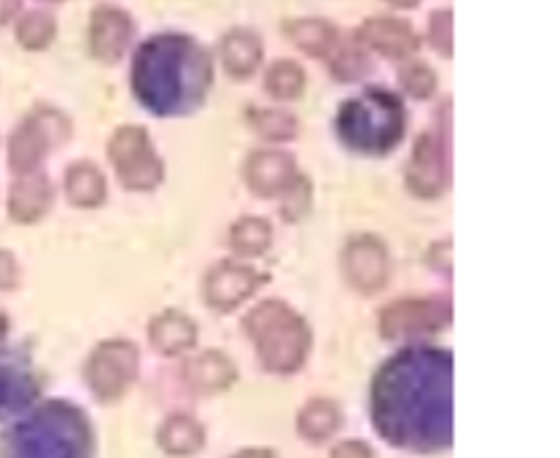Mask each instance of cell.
I'll return each instance as SVG.
<instances>
[{"mask_svg": "<svg viewBox=\"0 0 560 458\" xmlns=\"http://www.w3.org/2000/svg\"><path fill=\"white\" fill-rule=\"evenodd\" d=\"M7 334H9V318L0 313V342L7 340Z\"/></svg>", "mask_w": 560, "mask_h": 458, "instance_id": "obj_38", "label": "cell"}, {"mask_svg": "<svg viewBox=\"0 0 560 458\" xmlns=\"http://www.w3.org/2000/svg\"><path fill=\"white\" fill-rule=\"evenodd\" d=\"M282 31L301 52L315 59H329V52L340 42L337 25L324 17H290L282 23Z\"/></svg>", "mask_w": 560, "mask_h": 458, "instance_id": "obj_20", "label": "cell"}, {"mask_svg": "<svg viewBox=\"0 0 560 458\" xmlns=\"http://www.w3.org/2000/svg\"><path fill=\"white\" fill-rule=\"evenodd\" d=\"M453 318L451 302L445 298H409V302L389 304L378 318V329L387 340H417L445 329Z\"/></svg>", "mask_w": 560, "mask_h": 458, "instance_id": "obj_10", "label": "cell"}, {"mask_svg": "<svg viewBox=\"0 0 560 458\" xmlns=\"http://www.w3.org/2000/svg\"><path fill=\"white\" fill-rule=\"evenodd\" d=\"M331 458H373V450H370L364 442H340V445L331 450Z\"/></svg>", "mask_w": 560, "mask_h": 458, "instance_id": "obj_34", "label": "cell"}, {"mask_svg": "<svg viewBox=\"0 0 560 458\" xmlns=\"http://www.w3.org/2000/svg\"><path fill=\"white\" fill-rule=\"evenodd\" d=\"M232 458H273V453L266 450V447H248V450L235 453Z\"/></svg>", "mask_w": 560, "mask_h": 458, "instance_id": "obj_36", "label": "cell"}, {"mask_svg": "<svg viewBox=\"0 0 560 458\" xmlns=\"http://www.w3.org/2000/svg\"><path fill=\"white\" fill-rule=\"evenodd\" d=\"M42 3H61V0H42Z\"/></svg>", "mask_w": 560, "mask_h": 458, "instance_id": "obj_39", "label": "cell"}, {"mask_svg": "<svg viewBox=\"0 0 560 458\" xmlns=\"http://www.w3.org/2000/svg\"><path fill=\"white\" fill-rule=\"evenodd\" d=\"M213 81V56L191 34L163 31L147 36L133 52L130 89L136 103L155 117H188L199 110Z\"/></svg>", "mask_w": 560, "mask_h": 458, "instance_id": "obj_2", "label": "cell"}, {"mask_svg": "<svg viewBox=\"0 0 560 458\" xmlns=\"http://www.w3.org/2000/svg\"><path fill=\"white\" fill-rule=\"evenodd\" d=\"M23 0H0V28H7L9 23L20 17Z\"/></svg>", "mask_w": 560, "mask_h": 458, "instance_id": "obj_35", "label": "cell"}, {"mask_svg": "<svg viewBox=\"0 0 560 458\" xmlns=\"http://www.w3.org/2000/svg\"><path fill=\"white\" fill-rule=\"evenodd\" d=\"M70 136L72 122L65 110L56 105H36L9 136V166L14 175L36 172L56 146L70 141Z\"/></svg>", "mask_w": 560, "mask_h": 458, "instance_id": "obj_6", "label": "cell"}, {"mask_svg": "<svg viewBox=\"0 0 560 458\" xmlns=\"http://www.w3.org/2000/svg\"><path fill=\"white\" fill-rule=\"evenodd\" d=\"M136 36V23L128 12L114 3H100L89 17V52L100 64H116L125 59Z\"/></svg>", "mask_w": 560, "mask_h": 458, "instance_id": "obj_11", "label": "cell"}, {"mask_svg": "<svg viewBox=\"0 0 560 458\" xmlns=\"http://www.w3.org/2000/svg\"><path fill=\"white\" fill-rule=\"evenodd\" d=\"M139 373V351L128 340H108L100 342L94 354L89 356L86 381L92 387L94 398L110 403L128 392L130 384Z\"/></svg>", "mask_w": 560, "mask_h": 458, "instance_id": "obj_9", "label": "cell"}, {"mask_svg": "<svg viewBox=\"0 0 560 458\" xmlns=\"http://www.w3.org/2000/svg\"><path fill=\"white\" fill-rule=\"evenodd\" d=\"M108 157L119 183L130 191H152L163 180V161L141 125H121L108 141Z\"/></svg>", "mask_w": 560, "mask_h": 458, "instance_id": "obj_7", "label": "cell"}, {"mask_svg": "<svg viewBox=\"0 0 560 458\" xmlns=\"http://www.w3.org/2000/svg\"><path fill=\"white\" fill-rule=\"evenodd\" d=\"M447 183H451V122L425 130L415 141L406 166V186L415 197H442Z\"/></svg>", "mask_w": 560, "mask_h": 458, "instance_id": "obj_8", "label": "cell"}, {"mask_svg": "<svg viewBox=\"0 0 560 458\" xmlns=\"http://www.w3.org/2000/svg\"><path fill=\"white\" fill-rule=\"evenodd\" d=\"M237 378L235 365L226 354L221 351H202L194 360H188L183 365V381L185 387L194 389L199 395H215L224 392L226 387H232Z\"/></svg>", "mask_w": 560, "mask_h": 458, "instance_id": "obj_18", "label": "cell"}, {"mask_svg": "<svg viewBox=\"0 0 560 458\" xmlns=\"http://www.w3.org/2000/svg\"><path fill=\"white\" fill-rule=\"evenodd\" d=\"M262 56H266V45L255 28L235 25L221 36L219 61L226 75L235 78V81H246V78L255 75L262 67Z\"/></svg>", "mask_w": 560, "mask_h": 458, "instance_id": "obj_17", "label": "cell"}, {"mask_svg": "<svg viewBox=\"0 0 560 458\" xmlns=\"http://www.w3.org/2000/svg\"><path fill=\"white\" fill-rule=\"evenodd\" d=\"M279 197H282V213L288 215L290 221H299L304 219L306 210H310L313 186H310V180H306L304 175H299L282 193H279Z\"/></svg>", "mask_w": 560, "mask_h": 458, "instance_id": "obj_32", "label": "cell"}, {"mask_svg": "<svg viewBox=\"0 0 560 458\" xmlns=\"http://www.w3.org/2000/svg\"><path fill=\"white\" fill-rule=\"evenodd\" d=\"M342 271L359 293H378L389 279V251L376 235H357L342 251Z\"/></svg>", "mask_w": 560, "mask_h": 458, "instance_id": "obj_12", "label": "cell"}, {"mask_svg": "<svg viewBox=\"0 0 560 458\" xmlns=\"http://www.w3.org/2000/svg\"><path fill=\"white\" fill-rule=\"evenodd\" d=\"M65 191L75 208H100L108 197V183L100 172L97 163L92 161H75L67 168Z\"/></svg>", "mask_w": 560, "mask_h": 458, "instance_id": "obj_22", "label": "cell"}, {"mask_svg": "<svg viewBox=\"0 0 560 458\" xmlns=\"http://www.w3.org/2000/svg\"><path fill=\"white\" fill-rule=\"evenodd\" d=\"M260 271H255L252 266H243V262L226 260L215 266L205 279V298L219 313H232V309H237L255 296L260 291Z\"/></svg>", "mask_w": 560, "mask_h": 458, "instance_id": "obj_15", "label": "cell"}, {"mask_svg": "<svg viewBox=\"0 0 560 458\" xmlns=\"http://www.w3.org/2000/svg\"><path fill=\"white\" fill-rule=\"evenodd\" d=\"M384 3H389L393 9H417L422 0H384Z\"/></svg>", "mask_w": 560, "mask_h": 458, "instance_id": "obj_37", "label": "cell"}, {"mask_svg": "<svg viewBox=\"0 0 560 458\" xmlns=\"http://www.w3.org/2000/svg\"><path fill=\"white\" fill-rule=\"evenodd\" d=\"M248 128L266 141H293L299 136V119L288 108H248Z\"/></svg>", "mask_w": 560, "mask_h": 458, "instance_id": "obj_25", "label": "cell"}, {"mask_svg": "<svg viewBox=\"0 0 560 458\" xmlns=\"http://www.w3.org/2000/svg\"><path fill=\"white\" fill-rule=\"evenodd\" d=\"M158 442L168 456H194L205 445V428L188 414H172L158 431Z\"/></svg>", "mask_w": 560, "mask_h": 458, "instance_id": "obj_23", "label": "cell"}, {"mask_svg": "<svg viewBox=\"0 0 560 458\" xmlns=\"http://www.w3.org/2000/svg\"><path fill=\"white\" fill-rule=\"evenodd\" d=\"M428 39L440 56H453V9H436L428 20Z\"/></svg>", "mask_w": 560, "mask_h": 458, "instance_id": "obj_31", "label": "cell"}, {"mask_svg": "<svg viewBox=\"0 0 560 458\" xmlns=\"http://www.w3.org/2000/svg\"><path fill=\"white\" fill-rule=\"evenodd\" d=\"M271 238V224L266 219H255V215H246L230 230V246L243 257H257L268 251Z\"/></svg>", "mask_w": 560, "mask_h": 458, "instance_id": "obj_29", "label": "cell"}, {"mask_svg": "<svg viewBox=\"0 0 560 458\" xmlns=\"http://www.w3.org/2000/svg\"><path fill=\"white\" fill-rule=\"evenodd\" d=\"M246 334L255 340L257 356L268 373L288 376L306 362L310 354V329L295 309L282 302L257 304L243 320Z\"/></svg>", "mask_w": 560, "mask_h": 458, "instance_id": "obj_5", "label": "cell"}, {"mask_svg": "<svg viewBox=\"0 0 560 458\" xmlns=\"http://www.w3.org/2000/svg\"><path fill=\"white\" fill-rule=\"evenodd\" d=\"M20 282V268L12 251L0 249V291H14Z\"/></svg>", "mask_w": 560, "mask_h": 458, "instance_id": "obj_33", "label": "cell"}, {"mask_svg": "<svg viewBox=\"0 0 560 458\" xmlns=\"http://www.w3.org/2000/svg\"><path fill=\"white\" fill-rule=\"evenodd\" d=\"M306 72L299 61L277 59L266 70V92L279 103H293L304 94Z\"/></svg>", "mask_w": 560, "mask_h": 458, "instance_id": "obj_26", "label": "cell"}, {"mask_svg": "<svg viewBox=\"0 0 560 458\" xmlns=\"http://www.w3.org/2000/svg\"><path fill=\"white\" fill-rule=\"evenodd\" d=\"M370 420L400 450H447L453 445L451 351L406 345L389 356L370 387Z\"/></svg>", "mask_w": 560, "mask_h": 458, "instance_id": "obj_1", "label": "cell"}, {"mask_svg": "<svg viewBox=\"0 0 560 458\" xmlns=\"http://www.w3.org/2000/svg\"><path fill=\"white\" fill-rule=\"evenodd\" d=\"M340 420H342L340 409H337L335 400H326V398L310 400L299 414V434L304 436L306 442L320 445V442H326L329 436L337 434Z\"/></svg>", "mask_w": 560, "mask_h": 458, "instance_id": "obj_24", "label": "cell"}, {"mask_svg": "<svg viewBox=\"0 0 560 458\" xmlns=\"http://www.w3.org/2000/svg\"><path fill=\"white\" fill-rule=\"evenodd\" d=\"M357 39L368 52H378L393 61L415 59L420 50V34L415 25L404 17H387V14L364 20L357 31Z\"/></svg>", "mask_w": 560, "mask_h": 458, "instance_id": "obj_13", "label": "cell"}, {"mask_svg": "<svg viewBox=\"0 0 560 458\" xmlns=\"http://www.w3.org/2000/svg\"><path fill=\"white\" fill-rule=\"evenodd\" d=\"M335 133L357 155H389L406 136V105L400 94L384 86H368L342 99L335 117Z\"/></svg>", "mask_w": 560, "mask_h": 458, "instance_id": "obj_4", "label": "cell"}, {"mask_svg": "<svg viewBox=\"0 0 560 458\" xmlns=\"http://www.w3.org/2000/svg\"><path fill=\"white\" fill-rule=\"evenodd\" d=\"M50 202L52 188L42 168L28 172V175H18V180L12 183V191H9V213L20 224L39 221L50 210Z\"/></svg>", "mask_w": 560, "mask_h": 458, "instance_id": "obj_19", "label": "cell"}, {"mask_svg": "<svg viewBox=\"0 0 560 458\" xmlns=\"http://www.w3.org/2000/svg\"><path fill=\"white\" fill-rule=\"evenodd\" d=\"M295 177V157L284 150H255L243 163V180L257 197H279Z\"/></svg>", "mask_w": 560, "mask_h": 458, "instance_id": "obj_16", "label": "cell"}, {"mask_svg": "<svg viewBox=\"0 0 560 458\" xmlns=\"http://www.w3.org/2000/svg\"><path fill=\"white\" fill-rule=\"evenodd\" d=\"M36 398H39V378L28 356L0 349V420L23 414Z\"/></svg>", "mask_w": 560, "mask_h": 458, "instance_id": "obj_14", "label": "cell"}, {"mask_svg": "<svg viewBox=\"0 0 560 458\" xmlns=\"http://www.w3.org/2000/svg\"><path fill=\"white\" fill-rule=\"evenodd\" d=\"M398 78L404 92L415 99L433 97V94H436V86H440V78H436L433 67L420 59H406L404 64H400Z\"/></svg>", "mask_w": 560, "mask_h": 458, "instance_id": "obj_30", "label": "cell"}, {"mask_svg": "<svg viewBox=\"0 0 560 458\" xmlns=\"http://www.w3.org/2000/svg\"><path fill=\"white\" fill-rule=\"evenodd\" d=\"M94 431L67 400H47L0 434V458H92Z\"/></svg>", "mask_w": 560, "mask_h": 458, "instance_id": "obj_3", "label": "cell"}, {"mask_svg": "<svg viewBox=\"0 0 560 458\" xmlns=\"http://www.w3.org/2000/svg\"><path fill=\"white\" fill-rule=\"evenodd\" d=\"M58 34L56 14L45 12V9H34V12H25L23 17H18V28H14V36H18V45L25 47L31 52L47 50L52 45Z\"/></svg>", "mask_w": 560, "mask_h": 458, "instance_id": "obj_28", "label": "cell"}, {"mask_svg": "<svg viewBox=\"0 0 560 458\" xmlns=\"http://www.w3.org/2000/svg\"><path fill=\"white\" fill-rule=\"evenodd\" d=\"M329 72L340 83H357L370 72V52L359 45L353 36L351 42H337L335 50L329 52Z\"/></svg>", "mask_w": 560, "mask_h": 458, "instance_id": "obj_27", "label": "cell"}, {"mask_svg": "<svg viewBox=\"0 0 560 458\" xmlns=\"http://www.w3.org/2000/svg\"><path fill=\"white\" fill-rule=\"evenodd\" d=\"M197 326L183 313H161L150 324L152 349L163 356L185 354V351L197 345Z\"/></svg>", "mask_w": 560, "mask_h": 458, "instance_id": "obj_21", "label": "cell"}]
</instances>
